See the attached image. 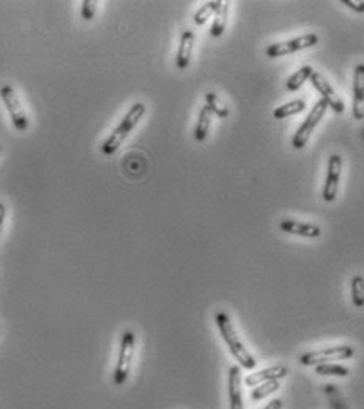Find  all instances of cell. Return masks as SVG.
Returning a JSON list of instances; mask_svg holds the SVG:
<instances>
[{
  "label": "cell",
  "instance_id": "5",
  "mask_svg": "<svg viewBox=\"0 0 364 409\" xmlns=\"http://www.w3.org/2000/svg\"><path fill=\"white\" fill-rule=\"evenodd\" d=\"M326 110H328V105H326L322 99L312 106V111H310L306 121L303 122V126L299 127L298 132L293 137L292 145L294 150H303V148L307 145L310 135H312L315 127L320 124V121L323 119Z\"/></svg>",
  "mask_w": 364,
  "mask_h": 409
},
{
  "label": "cell",
  "instance_id": "7",
  "mask_svg": "<svg viewBox=\"0 0 364 409\" xmlns=\"http://www.w3.org/2000/svg\"><path fill=\"white\" fill-rule=\"evenodd\" d=\"M0 97H2L5 106H7L10 118H12V122L16 129L19 132L28 130L29 127L28 114H26V111L23 108V105H21L19 97L18 94L14 92V89L12 86H8V84L7 86H2V89H0Z\"/></svg>",
  "mask_w": 364,
  "mask_h": 409
},
{
  "label": "cell",
  "instance_id": "24",
  "mask_svg": "<svg viewBox=\"0 0 364 409\" xmlns=\"http://www.w3.org/2000/svg\"><path fill=\"white\" fill-rule=\"evenodd\" d=\"M350 289H352V300L353 305L356 308H361L364 305V279L361 276H353L352 283H350Z\"/></svg>",
  "mask_w": 364,
  "mask_h": 409
},
{
  "label": "cell",
  "instance_id": "9",
  "mask_svg": "<svg viewBox=\"0 0 364 409\" xmlns=\"http://www.w3.org/2000/svg\"><path fill=\"white\" fill-rule=\"evenodd\" d=\"M341 172H342V157L339 154H333L328 161V174L323 188V200L334 201L337 197V189L341 183Z\"/></svg>",
  "mask_w": 364,
  "mask_h": 409
},
{
  "label": "cell",
  "instance_id": "18",
  "mask_svg": "<svg viewBox=\"0 0 364 409\" xmlns=\"http://www.w3.org/2000/svg\"><path fill=\"white\" fill-rule=\"evenodd\" d=\"M312 73H314V68L310 66H304L299 68L296 73H293V75L287 79V91L290 92L298 91V89L307 81Z\"/></svg>",
  "mask_w": 364,
  "mask_h": 409
},
{
  "label": "cell",
  "instance_id": "1",
  "mask_svg": "<svg viewBox=\"0 0 364 409\" xmlns=\"http://www.w3.org/2000/svg\"><path fill=\"white\" fill-rule=\"evenodd\" d=\"M216 323L219 327V332H221V335H222L225 344L228 346L230 352H232L233 357L238 360L241 368L252 371L256 366V360L254 359V355L250 354L247 349H245L243 341H241V338L238 337L236 330H234L233 323H232V321H230L227 312L217 311L216 312Z\"/></svg>",
  "mask_w": 364,
  "mask_h": 409
},
{
  "label": "cell",
  "instance_id": "16",
  "mask_svg": "<svg viewBox=\"0 0 364 409\" xmlns=\"http://www.w3.org/2000/svg\"><path fill=\"white\" fill-rule=\"evenodd\" d=\"M228 12H230V2H222L221 7H219V10L216 12V18H214V23L211 26V35L214 39H219V37L223 35L225 28H227Z\"/></svg>",
  "mask_w": 364,
  "mask_h": 409
},
{
  "label": "cell",
  "instance_id": "6",
  "mask_svg": "<svg viewBox=\"0 0 364 409\" xmlns=\"http://www.w3.org/2000/svg\"><path fill=\"white\" fill-rule=\"evenodd\" d=\"M318 43V37L315 34H306L301 37H296V39L287 40V41H279V43H272L266 48V56L274 59V57L293 54V52L307 50V48H312Z\"/></svg>",
  "mask_w": 364,
  "mask_h": 409
},
{
  "label": "cell",
  "instance_id": "13",
  "mask_svg": "<svg viewBox=\"0 0 364 409\" xmlns=\"http://www.w3.org/2000/svg\"><path fill=\"white\" fill-rule=\"evenodd\" d=\"M281 230L292 235L303 237V238H318L322 235V228L314 224H306V222H299L293 219H283L281 221Z\"/></svg>",
  "mask_w": 364,
  "mask_h": 409
},
{
  "label": "cell",
  "instance_id": "15",
  "mask_svg": "<svg viewBox=\"0 0 364 409\" xmlns=\"http://www.w3.org/2000/svg\"><path fill=\"white\" fill-rule=\"evenodd\" d=\"M211 118H212L211 110L205 105L200 110V114H198V121H196V127H195V140L196 141L203 143L206 140L208 132H210V127H211Z\"/></svg>",
  "mask_w": 364,
  "mask_h": 409
},
{
  "label": "cell",
  "instance_id": "14",
  "mask_svg": "<svg viewBox=\"0 0 364 409\" xmlns=\"http://www.w3.org/2000/svg\"><path fill=\"white\" fill-rule=\"evenodd\" d=\"M194 46H195V34H194V32H192V30L182 32L179 50H178V59H176V66H178L179 70H185V68L190 66Z\"/></svg>",
  "mask_w": 364,
  "mask_h": 409
},
{
  "label": "cell",
  "instance_id": "23",
  "mask_svg": "<svg viewBox=\"0 0 364 409\" xmlns=\"http://www.w3.org/2000/svg\"><path fill=\"white\" fill-rule=\"evenodd\" d=\"M325 394L330 400V406L331 409H349L344 398H342L339 389L334 384H326L325 387Z\"/></svg>",
  "mask_w": 364,
  "mask_h": 409
},
{
  "label": "cell",
  "instance_id": "20",
  "mask_svg": "<svg viewBox=\"0 0 364 409\" xmlns=\"http://www.w3.org/2000/svg\"><path fill=\"white\" fill-rule=\"evenodd\" d=\"M281 389V382L279 381H267L263 382V384L260 386H255L252 392H250V398H252L254 401H259V400H263V398L270 397Z\"/></svg>",
  "mask_w": 364,
  "mask_h": 409
},
{
  "label": "cell",
  "instance_id": "10",
  "mask_svg": "<svg viewBox=\"0 0 364 409\" xmlns=\"http://www.w3.org/2000/svg\"><path fill=\"white\" fill-rule=\"evenodd\" d=\"M243 375H241V366L233 365L228 373V397H230V409H244L243 401Z\"/></svg>",
  "mask_w": 364,
  "mask_h": 409
},
{
  "label": "cell",
  "instance_id": "8",
  "mask_svg": "<svg viewBox=\"0 0 364 409\" xmlns=\"http://www.w3.org/2000/svg\"><path fill=\"white\" fill-rule=\"evenodd\" d=\"M310 83H312V86L317 89L318 94L322 95V100L323 102L330 106L331 110L334 111V113L341 114L344 113L345 110V105H344V100H342L339 95L336 94V91L333 89V86H331L328 79H326L322 73L318 72H314L312 75H310Z\"/></svg>",
  "mask_w": 364,
  "mask_h": 409
},
{
  "label": "cell",
  "instance_id": "19",
  "mask_svg": "<svg viewBox=\"0 0 364 409\" xmlns=\"http://www.w3.org/2000/svg\"><path fill=\"white\" fill-rule=\"evenodd\" d=\"M315 373L318 376H336V378H347L350 371L344 365L337 363H320L315 365Z\"/></svg>",
  "mask_w": 364,
  "mask_h": 409
},
{
  "label": "cell",
  "instance_id": "26",
  "mask_svg": "<svg viewBox=\"0 0 364 409\" xmlns=\"http://www.w3.org/2000/svg\"><path fill=\"white\" fill-rule=\"evenodd\" d=\"M342 3L347 5L349 8H353L358 13H363L364 10V2H353V0H342Z\"/></svg>",
  "mask_w": 364,
  "mask_h": 409
},
{
  "label": "cell",
  "instance_id": "28",
  "mask_svg": "<svg viewBox=\"0 0 364 409\" xmlns=\"http://www.w3.org/2000/svg\"><path fill=\"white\" fill-rule=\"evenodd\" d=\"M5 215H7V208H5L3 203H0V233H2V230H3Z\"/></svg>",
  "mask_w": 364,
  "mask_h": 409
},
{
  "label": "cell",
  "instance_id": "11",
  "mask_svg": "<svg viewBox=\"0 0 364 409\" xmlns=\"http://www.w3.org/2000/svg\"><path fill=\"white\" fill-rule=\"evenodd\" d=\"M287 375H288V368L285 365H274V366H267L265 370L255 371V373H250L247 378L244 379V382L245 386L255 387L267 381H281L283 378H287Z\"/></svg>",
  "mask_w": 364,
  "mask_h": 409
},
{
  "label": "cell",
  "instance_id": "21",
  "mask_svg": "<svg viewBox=\"0 0 364 409\" xmlns=\"http://www.w3.org/2000/svg\"><path fill=\"white\" fill-rule=\"evenodd\" d=\"M221 3H222L221 0H211V2H206L201 8H198V12L194 14V23L196 26L205 24L212 14H216L219 7H221Z\"/></svg>",
  "mask_w": 364,
  "mask_h": 409
},
{
  "label": "cell",
  "instance_id": "17",
  "mask_svg": "<svg viewBox=\"0 0 364 409\" xmlns=\"http://www.w3.org/2000/svg\"><path fill=\"white\" fill-rule=\"evenodd\" d=\"M304 110H306V102H304V100H293V102L277 106L272 114H274L276 119H287L290 118V116L301 113Z\"/></svg>",
  "mask_w": 364,
  "mask_h": 409
},
{
  "label": "cell",
  "instance_id": "4",
  "mask_svg": "<svg viewBox=\"0 0 364 409\" xmlns=\"http://www.w3.org/2000/svg\"><path fill=\"white\" fill-rule=\"evenodd\" d=\"M355 355V349L349 344H342V346H331L318 350H309L299 355V363L304 366H315L320 363H328L330 360H347Z\"/></svg>",
  "mask_w": 364,
  "mask_h": 409
},
{
  "label": "cell",
  "instance_id": "2",
  "mask_svg": "<svg viewBox=\"0 0 364 409\" xmlns=\"http://www.w3.org/2000/svg\"><path fill=\"white\" fill-rule=\"evenodd\" d=\"M144 113H146V106H144V103L132 105L130 110H128L127 114L124 116V119L121 121V124L116 127L114 132H112V134L106 138L103 145H101V152H103L105 156H112V154L119 150L128 134H130L136 127L138 122H140Z\"/></svg>",
  "mask_w": 364,
  "mask_h": 409
},
{
  "label": "cell",
  "instance_id": "25",
  "mask_svg": "<svg viewBox=\"0 0 364 409\" xmlns=\"http://www.w3.org/2000/svg\"><path fill=\"white\" fill-rule=\"evenodd\" d=\"M81 5H83L81 7L83 19L90 21L95 16V12H97V2H94V0H84Z\"/></svg>",
  "mask_w": 364,
  "mask_h": 409
},
{
  "label": "cell",
  "instance_id": "3",
  "mask_svg": "<svg viewBox=\"0 0 364 409\" xmlns=\"http://www.w3.org/2000/svg\"><path fill=\"white\" fill-rule=\"evenodd\" d=\"M135 343H136V337L132 330H127L122 333L119 357H117L114 376H112V381H114L116 386H124L125 381L128 379V375H130V370H132L133 354H135Z\"/></svg>",
  "mask_w": 364,
  "mask_h": 409
},
{
  "label": "cell",
  "instance_id": "27",
  "mask_svg": "<svg viewBox=\"0 0 364 409\" xmlns=\"http://www.w3.org/2000/svg\"><path fill=\"white\" fill-rule=\"evenodd\" d=\"M282 406H283V401L281 400V398H274V400L267 403L263 409H282Z\"/></svg>",
  "mask_w": 364,
  "mask_h": 409
},
{
  "label": "cell",
  "instance_id": "12",
  "mask_svg": "<svg viewBox=\"0 0 364 409\" xmlns=\"http://www.w3.org/2000/svg\"><path fill=\"white\" fill-rule=\"evenodd\" d=\"M353 116L355 119H364V66L358 63L353 75Z\"/></svg>",
  "mask_w": 364,
  "mask_h": 409
},
{
  "label": "cell",
  "instance_id": "22",
  "mask_svg": "<svg viewBox=\"0 0 364 409\" xmlns=\"http://www.w3.org/2000/svg\"><path fill=\"white\" fill-rule=\"evenodd\" d=\"M205 99H206V106L208 108L211 110V113H214V114H217L219 118H227L228 116V106L225 105L221 99L217 97L216 94H212V92H208L206 95H205Z\"/></svg>",
  "mask_w": 364,
  "mask_h": 409
}]
</instances>
